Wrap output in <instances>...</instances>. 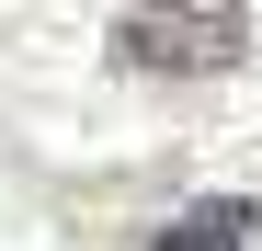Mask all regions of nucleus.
<instances>
[{
	"label": "nucleus",
	"mask_w": 262,
	"mask_h": 251,
	"mask_svg": "<svg viewBox=\"0 0 262 251\" xmlns=\"http://www.w3.org/2000/svg\"><path fill=\"white\" fill-rule=\"evenodd\" d=\"M251 46V12L216 0V12H114V57L148 69V80H205V69H239Z\"/></svg>",
	"instance_id": "f257e3e1"
},
{
	"label": "nucleus",
	"mask_w": 262,
	"mask_h": 251,
	"mask_svg": "<svg viewBox=\"0 0 262 251\" xmlns=\"http://www.w3.org/2000/svg\"><path fill=\"white\" fill-rule=\"evenodd\" d=\"M251 228H262V205H251V194H194L148 251H251Z\"/></svg>",
	"instance_id": "f03ea898"
}]
</instances>
